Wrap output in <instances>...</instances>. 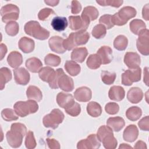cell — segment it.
Here are the masks:
<instances>
[{
  "label": "cell",
  "instance_id": "cell-1",
  "mask_svg": "<svg viewBox=\"0 0 149 149\" xmlns=\"http://www.w3.org/2000/svg\"><path fill=\"white\" fill-rule=\"evenodd\" d=\"M90 38V34L86 30L71 33L69 37L63 40V46L66 50L70 51L78 45L86 44Z\"/></svg>",
  "mask_w": 149,
  "mask_h": 149
},
{
  "label": "cell",
  "instance_id": "cell-2",
  "mask_svg": "<svg viewBox=\"0 0 149 149\" xmlns=\"http://www.w3.org/2000/svg\"><path fill=\"white\" fill-rule=\"evenodd\" d=\"M25 33L40 40H45L49 36V31L42 27L37 21H29L24 27Z\"/></svg>",
  "mask_w": 149,
  "mask_h": 149
},
{
  "label": "cell",
  "instance_id": "cell-3",
  "mask_svg": "<svg viewBox=\"0 0 149 149\" xmlns=\"http://www.w3.org/2000/svg\"><path fill=\"white\" fill-rule=\"evenodd\" d=\"M13 108L17 116L25 117L29 114L36 113L38 109V105L33 100L17 101L13 105Z\"/></svg>",
  "mask_w": 149,
  "mask_h": 149
},
{
  "label": "cell",
  "instance_id": "cell-4",
  "mask_svg": "<svg viewBox=\"0 0 149 149\" xmlns=\"http://www.w3.org/2000/svg\"><path fill=\"white\" fill-rule=\"evenodd\" d=\"M136 15V9L131 6H125L119 10L118 12L112 16V22L113 25L123 26L127 21Z\"/></svg>",
  "mask_w": 149,
  "mask_h": 149
},
{
  "label": "cell",
  "instance_id": "cell-5",
  "mask_svg": "<svg viewBox=\"0 0 149 149\" xmlns=\"http://www.w3.org/2000/svg\"><path fill=\"white\" fill-rule=\"evenodd\" d=\"M64 118V114L59 109H54L50 113L46 115L43 118V125L45 127L55 129L62 122Z\"/></svg>",
  "mask_w": 149,
  "mask_h": 149
},
{
  "label": "cell",
  "instance_id": "cell-6",
  "mask_svg": "<svg viewBox=\"0 0 149 149\" xmlns=\"http://www.w3.org/2000/svg\"><path fill=\"white\" fill-rule=\"evenodd\" d=\"M1 15L2 20L4 23L16 20L19 18V9L15 5L7 4L1 8Z\"/></svg>",
  "mask_w": 149,
  "mask_h": 149
},
{
  "label": "cell",
  "instance_id": "cell-7",
  "mask_svg": "<svg viewBox=\"0 0 149 149\" xmlns=\"http://www.w3.org/2000/svg\"><path fill=\"white\" fill-rule=\"evenodd\" d=\"M137 40L136 45L139 51L143 55L149 54V30L147 29L141 30Z\"/></svg>",
  "mask_w": 149,
  "mask_h": 149
},
{
  "label": "cell",
  "instance_id": "cell-8",
  "mask_svg": "<svg viewBox=\"0 0 149 149\" xmlns=\"http://www.w3.org/2000/svg\"><path fill=\"white\" fill-rule=\"evenodd\" d=\"M24 136L25 134L19 130L10 127V130L7 132L6 134V138L10 146L12 148H18L21 146Z\"/></svg>",
  "mask_w": 149,
  "mask_h": 149
},
{
  "label": "cell",
  "instance_id": "cell-9",
  "mask_svg": "<svg viewBox=\"0 0 149 149\" xmlns=\"http://www.w3.org/2000/svg\"><path fill=\"white\" fill-rule=\"evenodd\" d=\"M141 70L140 68L126 70L122 74V83L125 86H130L134 82H137L141 79Z\"/></svg>",
  "mask_w": 149,
  "mask_h": 149
},
{
  "label": "cell",
  "instance_id": "cell-10",
  "mask_svg": "<svg viewBox=\"0 0 149 149\" xmlns=\"http://www.w3.org/2000/svg\"><path fill=\"white\" fill-rule=\"evenodd\" d=\"M100 141L95 134L89 135L87 139L81 140L77 143L78 149H97L100 147Z\"/></svg>",
  "mask_w": 149,
  "mask_h": 149
},
{
  "label": "cell",
  "instance_id": "cell-11",
  "mask_svg": "<svg viewBox=\"0 0 149 149\" xmlns=\"http://www.w3.org/2000/svg\"><path fill=\"white\" fill-rule=\"evenodd\" d=\"M69 27L72 30H86L90 24V21L80 16L69 17Z\"/></svg>",
  "mask_w": 149,
  "mask_h": 149
},
{
  "label": "cell",
  "instance_id": "cell-12",
  "mask_svg": "<svg viewBox=\"0 0 149 149\" xmlns=\"http://www.w3.org/2000/svg\"><path fill=\"white\" fill-rule=\"evenodd\" d=\"M141 59L139 55L136 52H126L124 57V63L130 69L139 68Z\"/></svg>",
  "mask_w": 149,
  "mask_h": 149
},
{
  "label": "cell",
  "instance_id": "cell-13",
  "mask_svg": "<svg viewBox=\"0 0 149 149\" xmlns=\"http://www.w3.org/2000/svg\"><path fill=\"white\" fill-rule=\"evenodd\" d=\"M14 78L17 84L26 85L30 81V74L24 68H19L13 70Z\"/></svg>",
  "mask_w": 149,
  "mask_h": 149
},
{
  "label": "cell",
  "instance_id": "cell-14",
  "mask_svg": "<svg viewBox=\"0 0 149 149\" xmlns=\"http://www.w3.org/2000/svg\"><path fill=\"white\" fill-rule=\"evenodd\" d=\"M64 39L59 36H53L49 40L48 43L50 49L58 54H63L66 49L63 46Z\"/></svg>",
  "mask_w": 149,
  "mask_h": 149
},
{
  "label": "cell",
  "instance_id": "cell-15",
  "mask_svg": "<svg viewBox=\"0 0 149 149\" xmlns=\"http://www.w3.org/2000/svg\"><path fill=\"white\" fill-rule=\"evenodd\" d=\"M74 98L79 102H87L92 97L91 90L87 87H81L76 90L74 93Z\"/></svg>",
  "mask_w": 149,
  "mask_h": 149
},
{
  "label": "cell",
  "instance_id": "cell-16",
  "mask_svg": "<svg viewBox=\"0 0 149 149\" xmlns=\"http://www.w3.org/2000/svg\"><path fill=\"white\" fill-rule=\"evenodd\" d=\"M56 102L59 107L66 109L72 105L74 100L72 94L61 92L56 96Z\"/></svg>",
  "mask_w": 149,
  "mask_h": 149
},
{
  "label": "cell",
  "instance_id": "cell-17",
  "mask_svg": "<svg viewBox=\"0 0 149 149\" xmlns=\"http://www.w3.org/2000/svg\"><path fill=\"white\" fill-rule=\"evenodd\" d=\"M97 54L103 65L108 64L112 60V50L108 46H102L97 51Z\"/></svg>",
  "mask_w": 149,
  "mask_h": 149
},
{
  "label": "cell",
  "instance_id": "cell-18",
  "mask_svg": "<svg viewBox=\"0 0 149 149\" xmlns=\"http://www.w3.org/2000/svg\"><path fill=\"white\" fill-rule=\"evenodd\" d=\"M139 135V130L137 126L134 125H130L125 129L123 134V139L127 142H133Z\"/></svg>",
  "mask_w": 149,
  "mask_h": 149
},
{
  "label": "cell",
  "instance_id": "cell-19",
  "mask_svg": "<svg viewBox=\"0 0 149 149\" xmlns=\"http://www.w3.org/2000/svg\"><path fill=\"white\" fill-rule=\"evenodd\" d=\"M58 85L61 89L66 92L72 91L74 88L73 79L65 73L60 77Z\"/></svg>",
  "mask_w": 149,
  "mask_h": 149
},
{
  "label": "cell",
  "instance_id": "cell-20",
  "mask_svg": "<svg viewBox=\"0 0 149 149\" xmlns=\"http://www.w3.org/2000/svg\"><path fill=\"white\" fill-rule=\"evenodd\" d=\"M125 95L123 88L119 86H113L111 87L109 90V98L114 101H120L122 100Z\"/></svg>",
  "mask_w": 149,
  "mask_h": 149
},
{
  "label": "cell",
  "instance_id": "cell-21",
  "mask_svg": "<svg viewBox=\"0 0 149 149\" xmlns=\"http://www.w3.org/2000/svg\"><path fill=\"white\" fill-rule=\"evenodd\" d=\"M18 46L20 49L23 52L30 53L34 50L35 44L33 40L26 37H23L19 41Z\"/></svg>",
  "mask_w": 149,
  "mask_h": 149
},
{
  "label": "cell",
  "instance_id": "cell-22",
  "mask_svg": "<svg viewBox=\"0 0 149 149\" xmlns=\"http://www.w3.org/2000/svg\"><path fill=\"white\" fill-rule=\"evenodd\" d=\"M143 97V93L139 87H132L127 92V98L133 104L139 103Z\"/></svg>",
  "mask_w": 149,
  "mask_h": 149
},
{
  "label": "cell",
  "instance_id": "cell-23",
  "mask_svg": "<svg viewBox=\"0 0 149 149\" xmlns=\"http://www.w3.org/2000/svg\"><path fill=\"white\" fill-rule=\"evenodd\" d=\"M107 124L112 130L115 132H119L125 126L124 119L119 116L111 117L108 119Z\"/></svg>",
  "mask_w": 149,
  "mask_h": 149
},
{
  "label": "cell",
  "instance_id": "cell-24",
  "mask_svg": "<svg viewBox=\"0 0 149 149\" xmlns=\"http://www.w3.org/2000/svg\"><path fill=\"white\" fill-rule=\"evenodd\" d=\"M7 61L10 67L12 68H16L22 65L23 62V57L20 52L12 51L9 54L7 58Z\"/></svg>",
  "mask_w": 149,
  "mask_h": 149
},
{
  "label": "cell",
  "instance_id": "cell-25",
  "mask_svg": "<svg viewBox=\"0 0 149 149\" xmlns=\"http://www.w3.org/2000/svg\"><path fill=\"white\" fill-rule=\"evenodd\" d=\"M88 51L85 47H80L74 49L71 54V59L73 61L82 63L87 56Z\"/></svg>",
  "mask_w": 149,
  "mask_h": 149
},
{
  "label": "cell",
  "instance_id": "cell-26",
  "mask_svg": "<svg viewBox=\"0 0 149 149\" xmlns=\"http://www.w3.org/2000/svg\"><path fill=\"white\" fill-rule=\"evenodd\" d=\"M42 66L41 61L37 58L33 57L26 60V66L32 73H37L40 71Z\"/></svg>",
  "mask_w": 149,
  "mask_h": 149
},
{
  "label": "cell",
  "instance_id": "cell-27",
  "mask_svg": "<svg viewBox=\"0 0 149 149\" xmlns=\"http://www.w3.org/2000/svg\"><path fill=\"white\" fill-rule=\"evenodd\" d=\"M52 28L57 31H62L65 30L68 26V20L66 17L57 16L54 17L51 22Z\"/></svg>",
  "mask_w": 149,
  "mask_h": 149
},
{
  "label": "cell",
  "instance_id": "cell-28",
  "mask_svg": "<svg viewBox=\"0 0 149 149\" xmlns=\"http://www.w3.org/2000/svg\"><path fill=\"white\" fill-rule=\"evenodd\" d=\"M98 15V11L95 7L88 6L84 9L81 16L90 22L95 20Z\"/></svg>",
  "mask_w": 149,
  "mask_h": 149
},
{
  "label": "cell",
  "instance_id": "cell-29",
  "mask_svg": "<svg viewBox=\"0 0 149 149\" xmlns=\"http://www.w3.org/2000/svg\"><path fill=\"white\" fill-rule=\"evenodd\" d=\"M26 95L29 99L40 101L42 98V94L41 90L36 86H30L27 89Z\"/></svg>",
  "mask_w": 149,
  "mask_h": 149
},
{
  "label": "cell",
  "instance_id": "cell-30",
  "mask_svg": "<svg viewBox=\"0 0 149 149\" xmlns=\"http://www.w3.org/2000/svg\"><path fill=\"white\" fill-rule=\"evenodd\" d=\"M104 147L107 149H114L118 145V141L113 136V132L105 136L101 141Z\"/></svg>",
  "mask_w": 149,
  "mask_h": 149
},
{
  "label": "cell",
  "instance_id": "cell-31",
  "mask_svg": "<svg viewBox=\"0 0 149 149\" xmlns=\"http://www.w3.org/2000/svg\"><path fill=\"white\" fill-rule=\"evenodd\" d=\"M87 111L89 115L92 117H98L102 113V108L101 105L95 102H90L87 105Z\"/></svg>",
  "mask_w": 149,
  "mask_h": 149
},
{
  "label": "cell",
  "instance_id": "cell-32",
  "mask_svg": "<svg viewBox=\"0 0 149 149\" xmlns=\"http://www.w3.org/2000/svg\"><path fill=\"white\" fill-rule=\"evenodd\" d=\"M55 72V71L54 69L48 66H45L42 68L38 72V75L42 81L49 83L53 77Z\"/></svg>",
  "mask_w": 149,
  "mask_h": 149
},
{
  "label": "cell",
  "instance_id": "cell-33",
  "mask_svg": "<svg viewBox=\"0 0 149 149\" xmlns=\"http://www.w3.org/2000/svg\"><path fill=\"white\" fill-rule=\"evenodd\" d=\"M66 72L72 76H77L80 72V66L73 61H67L65 63Z\"/></svg>",
  "mask_w": 149,
  "mask_h": 149
},
{
  "label": "cell",
  "instance_id": "cell-34",
  "mask_svg": "<svg viewBox=\"0 0 149 149\" xmlns=\"http://www.w3.org/2000/svg\"><path fill=\"white\" fill-rule=\"evenodd\" d=\"M12 79V73L10 70L6 67L1 68L0 69V85L1 90H2L5 84Z\"/></svg>",
  "mask_w": 149,
  "mask_h": 149
},
{
  "label": "cell",
  "instance_id": "cell-35",
  "mask_svg": "<svg viewBox=\"0 0 149 149\" xmlns=\"http://www.w3.org/2000/svg\"><path fill=\"white\" fill-rule=\"evenodd\" d=\"M142 115L141 109L138 107H132L127 109L126 112V116L131 121L138 120Z\"/></svg>",
  "mask_w": 149,
  "mask_h": 149
},
{
  "label": "cell",
  "instance_id": "cell-36",
  "mask_svg": "<svg viewBox=\"0 0 149 149\" xmlns=\"http://www.w3.org/2000/svg\"><path fill=\"white\" fill-rule=\"evenodd\" d=\"M129 26L131 31L136 35H138L141 30L145 29L146 27L144 22L140 19L133 20L130 23Z\"/></svg>",
  "mask_w": 149,
  "mask_h": 149
},
{
  "label": "cell",
  "instance_id": "cell-37",
  "mask_svg": "<svg viewBox=\"0 0 149 149\" xmlns=\"http://www.w3.org/2000/svg\"><path fill=\"white\" fill-rule=\"evenodd\" d=\"M127 38L123 35L118 36L113 41L114 48L119 51L125 50L127 45Z\"/></svg>",
  "mask_w": 149,
  "mask_h": 149
},
{
  "label": "cell",
  "instance_id": "cell-38",
  "mask_svg": "<svg viewBox=\"0 0 149 149\" xmlns=\"http://www.w3.org/2000/svg\"><path fill=\"white\" fill-rule=\"evenodd\" d=\"M101 64V59L97 54L90 55L87 61V66L91 69H96L99 68Z\"/></svg>",
  "mask_w": 149,
  "mask_h": 149
},
{
  "label": "cell",
  "instance_id": "cell-39",
  "mask_svg": "<svg viewBox=\"0 0 149 149\" xmlns=\"http://www.w3.org/2000/svg\"><path fill=\"white\" fill-rule=\"evenodd\" d=\"M106 29H107L104 25L101 24H97L92 30V35L94 38L97 39L104 38L107 33Z\"/></svg>",
  "mask_w": 149,
  "mask_h": 149
},
{
  "label": "cell",
  "instance_id": "cell-40",
  "mask_svg": "<svg viewBox=\"0 0 149 149\" xmlns=\"http://www.w3.org/2000/svg\"><path fill=\"white\" fill-rule=\"evenodd\" d=\"M19 30V26L17 22L12 21L8 22L5 26V31L10 36H16Z\"/></svg>",
  "mask_w": 149,
  "mask_h": 149
},
{
  "label": "cell",
  "instance_id": "cell-41",
  "mask_svg": "<svg viewBox=\"0 0 149 149\" xmlns=\"http://www.w3.org/2000/svg\"><path fill=\"white\" fill-rule=\"evenodd\" d=\"M44 62L45 65L51 66H58L61 62V59L59 56L55 55L52 54H48L44 58Z\"/></svg>",
  "mask_w": 149,
  "mask_h": 149
},
{
  "label": "cell",
  "instance_id": "cell-42",
  "mask_svg": "<svg viewBox=\"0 0 149 149\" xmlns=\"http://www.w3.org/2000/svg\"><path fill=\"white\" fill-rule=\"evenodd\" d=\"M64 73H64L62 69L59 68V69H56V70L55 72V73H54V75L53 77L52 78L51 81L48 83L49 86L51 88H52V89L58 88V87H59L58 85V80H59L60 77Z\"/></svg>",
  "mask_w": 149,
  "mask_h": 149
},
{
  "label": "cell",
  "instance_id": "cell-43",
  "mask_svg": "<svg viewBox=\"0 0 149 149\" xmlns=\"http://www.w3.org/2000/svg\"><path fill=\"white\" fill-rule=\"evenodd\" d=\"M1 116L3 119L8 122L15 120L19 118L14 111L10 108H6L3 109L1 112Z\"/></svg>",
  "mask_w": 149,
  "mask_h": 149
},
{
  "label": "cell",
  "instance_id": "cell-44",
  "mask_svg": "<svg viewBox=\"0 0 149 149\" xmlns=\"http://www.w3.org/2000/svg\"><path fill=\"white\" fill-rule=\"evenodd\" d=\"M101 76L103 83L105 84L110 85L114 82L116 78V73H110L108 71H102Z\"/></svg>",
  "mask_w": 149,
  "mask_h": 149
},
{
  "label": "cell",
  "instance_id": "cell-45",
  "mask_svg": "<svg viewBox=\"0 0 149 149\" xmlns=\"http://www.w3.org/2000/svg\"><path fill=\"white\" fill-rule=\"evenodd\" d=\"M26 147L28 149H33L36 147L37 143L34 137L33 132L31 131H29L26 134L25 142Z\"/></svg>",
  "mask_w": 149,
  "mask_h": 149
},
{
  "label": "cell",
  "instance_id": "cell-46",
  "mask_svg": "<svg viewBox=\"0 0 149 149\" xmlns=\"http://www.w3.org/2000/svg\"><path fill=\"white\" fill-rule=\"evenodd\" d=\"M65 112L72 116H77L81 112V108L79 104L74 102L68 108L65 109Z\"/></svg>",
  "mask_w": 149,
  "mask_h": 149
},
{
  "label": "cell",
  "instance_id": "cell-47",
  "mask_svg": "<svg viewBox=\"0 0 149 149\" xmlns=\"http://www.w3.org/2000/svg\"><path fill=\"white\" fill-rule=\"evenodd\" d=\"M112 15H104L99 19V22L100 24L105 26V28L107 29H110L111 28L114 26L112 22Z\"/></svg>",
  "mask_w": 149,
  "mask_h": 149
},
{
  "label": "cell",
  "instance_id": "cell-48",
  "mask_svg": "<svg viewBox=\"0 0 149 149\" xmlns=\"http://www.w3.org/2000/svg\"><path fill=\"white\" fill-rule=\"evenodd\" d=\"M97 3L101 6H111L115 8H119L123 3V1L119 0H106V1H97Z\"/></svg>",
  "mask_w": 149,
  "mask_h": 149
},
{
  "label": "cell",
  "instance_id": "cell-49",
  "mask_svg": "<svg viewBox=\"0 0 149 149\" xmlns=\"http://www.w3.org/2000/svg\"><path fill=\"white\" fill-rule=\"evenodd\" d=\"M105 110L109 115H115L117 113L119 110V107L115 102H109L106 104Z\"/></svg>",
  "mask_w": 149,
  "mask_h": 149
},
{
  "label": "cell",
  "instance_id": "cell-50",
  "mask_svg": "<svg viewBox=\"0 0 149 149\" xmlns=\"http://www.w3.org/2000/svg\"><path fill=\"white\" fill-rule=\"evenodd\" d=\"M55 12L50 9V8H44L41 9L38 14V17L40 20H46L51 15H55Z\"/></svg>",
  "mask_w": 149,
  "mask_h": 149
},
{
  "label": "cell",
  "instance_id": "cell-51",
  "mask_svg": "<svg viewBox=\"0 0 149 149\" xmlns=\"http://www.w3.org/2000/svg\"><path fill=\"white\" fill-rule=\"evenodd\" d=\"M138 125L140 129L142 130L148 131L149 130V118L148 116L142 118L139 122Z\"/></svg>",
  "mask_w": 149,
  "mask_h": 149
},
{
  "label": "cell",
  "instance_id": "cell-52",
  "mask_svg": "<svg viewBox=\"0 0 149 149\" xmlns=\"http://www.w3.org/2000/svg\"><path fill=\"white\" fill-rule=\"evenodd\" d=\"M81 9V5L77 1H73L71 5V12L73 14L79 13Z\"/></svg>",
  "mask_w": 149,
  "mask_h": 149
},
{
  "label": "cell",
  "instance_id": "cell-53",
  "mask_svg": "<svg viewBox=\"0 0 149 149\" xmlns=\"http://www.w3.org/2000/svg\"><path fill=\"white\" fill-rule=\"evenodd\" d=\"M46 141L49 148L51 149H59L60 148V144L59 142L54 139H47Z\"/></svg>",
  "mask_w": 149,
  "mask_h": 149
},
{
  "label": "cell",
  "instance_id": "cell-54",
  "mask_svg": "<svg viewBox=\"0 0 149 149\" xmlns=\"http://www.w3.org/2000/svg\"><path fill=\"white\" fill-rule=\"evenodd\" d=\"M142 13H143V17L146 20H148L149 19V8H148V3L146 4L143 9V11H142Z\"/></svg>",
  "mask_w": 149,
  "mask_h": 149
},
{
  "label": "cell",
  "instance_id": "cell-55",
  "mask_svg": "<svg viewBox=\"0 0 149 149\" xmlns=\"http://www.w3.org/2000/svg\"><path fill=\"white\" fill-rule=\"evenodd\" d=\"M0 49H1V60H2V59L4 58L5 55L7 52V47L4 44H1Z\"/></svg>",
  "mask_w": 149,
  "mask_h": 149
},
{
  "label": "cell",
  "instance_id": "cell-56",
  "mask_svg": "<svg viewBox=\"0 0 149 149\" xmlns=\"http://www.w3.org/2000/svg\"><path fill=\"white\" fill-rule=\"evenodd\" d=\"M134 148H147L146 144L141 140L138 141L134 146Z\"/></svg>",
  "mask_w": 149,
  "mask_h": 149
},
{
  "label": "cell",
  "instance_id": "cell-57",
  "mask_svg": "<svg viewBox=\"0 0 149 149\" xmlns=\"http://www.w3.org/2000/svg\"><path fill=\"white\" fill-rule=\"evenodd\" d=\"M148 67H146L144 69V82L146 83L147 86H148Z\"/></svg>",
  "mask_w": 149,
  "mask_h": 149
},
{
  "label": "cell",
  "instance_id": "cell-58",
  "mask_svg": "<svg viewBox=\"0 0 149 149\" xmlns=\"http://www.w3.org/2000/svg\"><path fill=\"white\" fill-rule=\"evenodd\" d=\"M44 2L47 3L48 5L51 6H55L58 4L59 2V1H55V0H49V1H44Z\"/></svg>",
  "mask_w": 149,
  "mask_h": 149
},
{
  "label": "cell",
  "instance_id": "cell-59",
  "mask_svg": "<svg viewBox=\"0 0 149 149\" xmlns=\"http://www.w3.org/2000/svg\"><path fill=\"white\" fill-rule=\"evenodd\" d=\"M119 148H132V147L128 145L127 144H125V143H123L122 144L120 145V146L119 147Z\"/></svg>",
  "mask_w": 149,
  "mask_h": 149
}]
</instances>
